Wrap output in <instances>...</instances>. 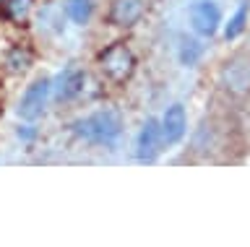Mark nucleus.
I'll return each instance as SVG.
<instances>
[{
  "instance_id": "nucleus-1",
  "label": "nucleus",
  "mask_w": 250,
  "mask_h": 247,
  "mask_svg": "<svg viewBox=\"0 0 250 247\" xmlns=\"http://www.w3.org/2000/svg\"><path fill=\"white\" fill-rule=\"evenodd\" d=\"M73 133L78 138L89 143H102V146H109L115 143L123 133V122L117 117V112L112 110H104V112H94L89 117L73 122Z\"/></svg>"
},
{
  "instance_id": "nucleus-2",
  "label": "nucleus",
  "mask_w": 250,
  "mask_h": 247,
  "mask_svg": "<svg viewBox=\"0 0 250 247\" xmlns=\"http://www.w3.org/2000/svg\"><path fill=\"white\" fill-rule=\"evenodd\" d=\"M99 68L109 81L125 83L136 73V55L130 52L128 44H109V47L99 55Z\"/></svg>"
},
{
  "instance_id": "nucleus-3",
  "label": "nucleus",
  "mask_w": 250,
  "mask_h": 247,
  "mask_svg": "<svg viewBox=\"0 0 250 247\" xmlns=\"http://www.w3.org/2000/svg\"><path fill=\"white\" fill-rule=\"evenodd\" d=\"M219 83L227 94L232 96H248L250 94V55H234L224 60L219 71Z\"/></svg>"
},
{
  "instance_id": "nucleus-4",
  "label": "nucleus",
  "mask_w": 250,
  "mask_h": 247,
  "mask_svg": "<svg viewBox=\"0 0 250 247\" xmlns=\"http://www.w3.org/2000/svg\"><path fill=\"white\" fill-rule=\"evenodd\" d=\"M50 91H52V83L47 78H37L31 86L23 91L21 102H19V117L21 120H37L42 117L44 110H47V102H50Z\"/></svg>"
},
{
  "instance_id": "nucleus-5",
  "label": "nucleus",
  "mask_w": 250,
  "mask_h": 247,
  "mask_svg": "<svg viewBox=\"0 0 250 247\" xmlns=\"http://www.w3.org/2000/svg\"><path fill=\"white\" fill-rule=\"evenodd\" d=\"M222 24V11L214 0H198L190 5V26L201 37H214Z\"/></svg>"
},
{
  "instance_id": "nucleus-6",
  "label": "nucleus",
  "mask_w": 250,
  "mask_h": 247,
  "mask_svg": "<svg viewBox=\"0 0 250 247\" xmlns=\"http://www.w3.org/2000/svg\"><path fill=\"white\" fill-rule=\"evenodd\" d=\"M162 143H164V135H162V122L156 120H146L141 133L136 138V156L141 161H154L162 151Z\"/></svg>"
},
{
  "instance_id": "nucleus-7",
  "label": "nucleus",
  "mask_w": 250,
  "mask_h": 247,
  "mask_svg": "<svg viewBox=\"0 0 250 247\" xmlns=\"http://www.w3.org/2000/svg\"><path fill=\"white\" fill-rule=\"evenodd\" d=\"M224 146V135L222 128L216 125L214 120H203L193 133V151L201 153V156H214L216 151H222Z\"/></svg>"
},
{
  "instance_id": "nucleus-8",
  "label": "nucleus",
  "mask_w": 250,
  "mask_h": 247,
  "mask_svg": "<svg viewBox=\"0 0 250 247\" xmlns=\"http://www.w3.org/2000/svg\"><path fill=\"white\" fill-rule=\"evenodd\" d=\"M146 13V0H112L109 5V24L130 29L136 26Z\"/></svg>"
},
{
  "instance_id": "nucleus-9",
  "label": "nucleus",
  "mask_w": 250,
  "mask_h": 247,
  "mask_svg": "<svg viewBox=\"0 0 250 247\" xmlns=\"http://www.w3.org/2000/svg\"><path fill=\"white\" fill-rule=\"evenodd\" d=\"M188 133V114H185V107L183 104H172L162 117V135H164V143L175 146L185 138Z\"/></svg>"
},
{
  "instance_id": "nucleus-10",
  "label": "nucleus",
  "mask_w": 250,
  "mask_h": 247,
  "mask_svg": "<svg viewBox=\"0 0 250 247\" xmlns=\"http://www.w3.org/2000/svg\"><path fill=\"white\" fill-rule=\"evenodd\" d=\"M83 83H86L83 71H76V68H70V71H65V73H62L60 78H58L55 99H60V102H70V99H76V96L83 91Z\"/></svg>"
},
{
  "instance_id": "nucleus-11",
  "label": "nucleus",
  "mask_w": 250,
  "mask_h": 247,
  "mask_svg": "<svg viewBox=\"0 0 250 247\" xmlns=\"http://www.w3.org/2000/svg\"><path fill=\"white\" fill-rule=\"evenodd\" d=\"M201 55H203V44L198 39H193V37H183V39H180L177 57H180V63H183V65L193 68L201 60Z\"/></svg>"
},
{
  "instance_id": "nucleus-12",
  "label": "nucleus",
  "mask_w": 250,
  "mask_h": 247,
  "mask_svg": "<svg viewBox=\"0 0 250 247\" xmlns=\"http://www.w3.org/2000/svg\"><path fill=\"white\" fill-rule=\"evenodd\" d=\"M245 26H248V3H240V8L232 13L229 24L224 26V37L227 39H237V37L245 32Z\"/></svg>"
},
{
  "instance_id": "nucleus-13",
  "label": "nucleus",
  "mask_w": 250,
  "mask_h": 247,
  "mask_svg": "<svg viewBox=\"0 0 250 247\" xmlns=\"http://www.w3.org/2000/svg\"><path fill=\"white\" fill-rule=\"evenodd\" d=\"M5 65H8V71H11V73H23V71L31 65V52H29V50H21V47L11 50V55H8Z\"/></svg>"
},
{
  "instance_id": "nucleus-14",
  "label": "nucleus",
  "mask_w": 250,
  "mask_h": 247,
  "mask_svg": "<svg viewBox=\"0 0 250 247\" xmlns=\"http://www.w3.org/2000/svg\"><path fill=\"white\" fill-rule=\"evenodd\" d=\"M94 3L91 0H68V16L76 21V24H86L91 16Z\"/></svg>"
},
{
  "instance_id": "nucleus-15",
  "label": "nucleus",
  "mask_w": 250,
  "mask_h": 247,
  "mask_svg": "<svg viewBox=\"0 0 250 247\" xmlns=\"http://www.w3.org/2000/svg\"><path fill=\"white\" fill-rule=\"evenodd\" d=\"M31 3H34V0H3V8L8 13V19L21 21L31 11Z\"/></svg>"
},
{
  "instance_id": "nucleus-16",
  "label": "nucleus",
  "mask_w": 250,
  "mask_h": 247,
  "mask_svg": "<svg viewBox=\"0 0 250 247\" xmlns=\"http://www.w3.org/2000/svg\"><path fill=\"white\" fill-rule=\"evenodd\" d=\"M0 3H3V0H0Z\"/></svg>"
}]
</instances>
